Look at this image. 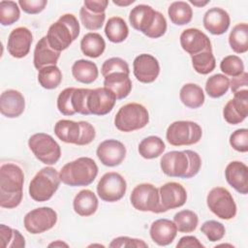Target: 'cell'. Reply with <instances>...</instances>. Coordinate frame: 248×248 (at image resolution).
Returning <instances> with one entry per match:
<instances>
[{
	"mask_svg": "<svg viewBox=\"0 0 248 248\" xmlns=\"http://www.w3.org/2000/svg\"><path fill=\"white\" fill-rule=\"evenodd\" d=\"M24 173L22 169L14 163H4L0 168V206L15 208L22 201Z\"/></svg>",
	"mask_w": 248,
	"mask_h": 248,
	"instance_id": "cell-1",
	"label": "cell"
},
{
	"mask_svg": "<svg viewBox=\"0 0 248 248\" xmlns=\"http://www.w3.org/2000/svg\"><path fill=\"white\" fill-rule=\"evenodd\" d=\"M202 166L200 155L193 150L170 151L160 161L162 171L170 177L191 178L198 174Z\"/></svg>",
	"mask_w": 248,
	"mask_h": 248,
	"instance_id": "cell-2",
	"label": "cell"
},
{
	"mask_svg": "<svg viewBox=\"0 0 248 248\" xmlns=\"http://www.w3.org/2000/svg\"><path fill=\"white\" fill-rule=\"evenodd\" d=\"M129 21L134 29L151 39L160 38L167 31V20L163 14L145 4L137 5L131 10Z\"/></svg>",
	"mask_w": 248,
	"mask_h": 248,
	"instance_id": "cell-3",
	"label": "cell"
},
{
	"mask_svg": "<svg viewBox=\"0 0 248 248\" xmlns=\"http://www.w3.org/2000/svg\"><path fill=\"white\" fill-rule=\"evenodd\" d=\"M79 31L78 18L73 14H65L49 26L46 34L47 43L54 50L61 52L77 40Z\"/></svg>",
	"mask_w": 248,
	"mask_h": 248,
	"instance_id": "cell-4",
	"label": "cell"
},
{
	"mask_svg": "<svg viewBox=\"0 0 248 248\" xmlns=\"http://www.w3.org/2000/svg\"><path fill=\"white\" fill-rule=\"evenodd\" d=\"M98 174V166L89 157H79L65 164L60 172V180L69 186H88Z\"/></svg>",
	"mask_w": 248,
	"mask_h": 248,
	"instance_id": "cell-5",
	"label": "cell"
},
{
	"mask_svg": "<svg viewBox=\"0 0 248 248\" xmlns=\"http://www.w3.org/2000/svg\"><path fill=\"white\" fill-rule=\"evenodd\" d=\"M54 134L63 142L77 145H87L96 136L95 128L89 122H76L68 119H61L56 122Z\"/></svg>",
	"mask_w": 248,
	"mask_h": 248,
	"instance_id": "cell-6",
	"label": "cell"
},
{
	"mask_svg": "<svg viewBox=\"0 0 248 248\" xmlns=\"http://www.w3.org/2000/svg\"><path fill=\"white\" fill-rule=\"evenodd\" d=\"M60 182L59 172L52 167H45L30 181L29 195L35 202H46L55 194Z\"/></svg>",
	"mask_w": 248,
	"mask_h": 248,
	"instance_id": "cell-7",
	"label": "cell"
},
{
	"mask_svg": "<svg viewBox=\"0 0 248 248\" xmlns=\"http://www.w3.org/2000/svg\"><path fill=\"white\" fill-rule=\"evenodd\" d=\"M149 122L147 108L141 104L129 103L122 106L114 117V125L121 132L142 129Z\"/></svg>",
	"mask_w": 248,
	"mask_h": 248,
	"instance_id": "cell-8",
	"label": "cell"
},
{
	"mask_svg": "<svg viewBox=\"0 0 248 248\" xmlns=\"http://www.w3.org/2000/svg\"><path fill=\"white\" fill-rule=\"evenodd\" d=\"M202 136V130L198 123L185 120L172 122L166 133L168 142L173 146L195 144L200 141Z\"/></svg>",
	"mask_w": 248,
	"mask_h": 248,
	"instance_id": "cell-9",
	"label": "cell"
},
{
	"mask_svg": "<svg viewBox=\"0 0 248 248\" xmlns=\"http://www.w3.org/2000/svg\"><path fill=\"white\" fill-rule=\"evenodd\" d=\"M28 146L35 157L46 165H54L61 157V148L54 139L46 133H37L28 140Z\"/></svg>",
	"mask_w": 248,
	"mask_h": 248,
	"instance_id": "cell-10",
	"label": "cell"
},
{
	"mask_svg": "<svg viewBox=\"0 0 248 248\" xmlns=\"http://www.w3.org/2000/svg\"><path fill=\"white\" fill-rule=\"evenodd\" d=\"M132 205L140 211H150L153 213H162L160 205L159 189L150 183H141L137 185L130 196Z\"/></svg>",
	"mask_w": 248,
	"mask_h": 248,
	"instance_id": "cell-11",
	"label": "cell"
},
{
	"mask_svg": "<svg viewBox=\"0 0 248 248\" xmlns=\"http://www.w3.org/2000/svg\"><path fill=\"white\" fill-rule=\"evenodd\" d=\"M208 208L217 217L230 220L236 215V204L232 194L224 187L212 188L206 197Z\"/></svg>",
	"mask_w": 248,
	"mask_h": 248,
	"instance_id": "cell-12",
	"label": "cell"
},
{
	"mask_svg": "<svg viewBox=\"0 0 248 248\" xmlns=\"http://www.w3.org/2000/svg\"><path fill=\"white\" fill-rule=\"evenodd\" d=\"M127 190L125 178L115 171L105 173L97 184V194L102 201L114 202L121 200Z\"/></svg>",
	"mask_w": 248,
	"mask_h": 248,
	"instance_id": "cell-13",
	"label": "cell"
},
{
	"mask_svg": "<svg viewBox=\"0 0 248 248\" xmlns=\"http://www.w3.org/2000/svg\"><path fill=\"white\" fill-rule=\"evenodd\" d=\"M57 222V213L47 206L32 209L25 214L23 219L24 228L32 234L43 233L52 229Z\"/></svg>",
	"mask_w": 248,
	"mask_h": 248,
	"instance_id": "cell-14",
	"label": "cell"
},
{
	"mask_svg": "<svg viewBox=\"0 0 248 248\" xmlns=\"http://www.w3.org/2000/svg\"><path fill=\"white\" fill-rule=\"evenodd\" d=\"M116 97L114 93L107 87L90 89L87 98V108L90 114L106 115L110 112L115 105Z\"/></svg>",
	"mask_w": 248,
	"mask_h": 248,
	"instance_id": "cell-15",
	"label": "cell"
},
{
	"mask_svg": "<svg viewBox=\"0 0 248 248\" xmlns=\"http://www.w3.org/2000/svg\"><path fill=\"white\" fill-rule=\"evenodd\" d=\"M248 115V89L233 93V99L224 107V119L232 125L242 122Z\"/></svg>",
	"mask_w": 248,
	"mask_h": 248,
	"instance_id": "cell-16",
	"label": "cell"
},
{
	"mask_svg": "<svg viewBox=\"0 0 248 248\" xmlns=\"http://www.w3.org/2000/svg\"><path fill=\"white\" fill-rule=\"evenodd\" d=\"M133 73L136 78L142 83H151L160 74L158 60L151 54L141 53L133 62Z\"/></svg>",
	"mask_w": 248,
	"mask_h": 248,
	"instance_id": "cell-17",
	"label": "cell"
},
{
	"mask_svg": "<svg viewBox=\"0 0 248 248\" xmlns=\"http://www.w3.org/2000/svg\"><path fill=\"white\" fill-rule=\"evenodd\" d=\"M160 205L163 212L181 207L187 200L185 188L177 182H168L159 188Z\"/></svg>",
	"mask_w": 248,
	"mask_h": 248,
	"instance_id": "cell-18",
	"label": "cell"
},
{
	"mask_svg": "<svg viewBox=\"0 0 248 248\" xmlns=\"http://www.w3.org/2000/svg\"><path fill=\"white\" fill-rule=\"evenodd\" d=\"M97 157L101 163L107 167H115L120 165L126 156L125 145L113 139L102 141L96 150Z\"/></svg>",
	"mask_w": 248,
	"mask_h": 248,
	"instance_id": "cell-19",
	"label": "cell"
},
{
	"mask_svg": "<svg viewBox=\"0 0 248 248\" xmlns=\"http://www.w3.org/2000/svg\"><path fill=\"white\" fill-rule=\"evenodd\" d=\"M32 41V33L27 27H16L9 35L7 43L8 52L15 58L25 57L29 53Z\"/></svg>",
	"mask_w": 248,
	"mask_h": 248,
	"instance_id": "cell-20",
	"label": "cell"
},
{
	"mask_svg": "<svg viewBox=\"0 0 248 248\" xmlns=\"http://www.w3.org/2000/svg\"><path fill=\"white\" fill-rule=\"evenodd\" d=\"M180 45L183 50L191 56L207 49H212L207 35L197 28L185 29L180 35Z\"/></svg>",
	"mask_w": 248,
	"mask_h": 248,
	"instance_id": "cell-21",
	"label": "cell"
},
{
	"mask_svg": "<svg viewBox=\"0 0 248 248\" xmlns=\"http://www.w3.org/2000/svg\"><path fill=\"white\" fill-rule=\"evenodd\" d=\"M25 108V100L23 95L16 89H8L1 93L0 111L2 115L8 118L20 116Z\"/></svg>",
	"mask_w": 248,
	"mask_h": 248,
	"instance_id": "cell-22",
	"label": "cell"
},
{
	"mask_svg": "<svg viewBox=\"0 0 248 248\" xmlns=\"http://www.w3.org/2000/svg\"><path fill=\"white\" fill-rule=\"evenodd\" d=\"M227 182L238 193H248V168L240 161H232L228 164L225 170Z\"/></svg>",
	"mask_w": 248,
	"mask_h": 248,
	"instance_id": "cell-23",
	"label": "cell"
},
{
	"mask_svg": "<svg viewBox=\"0 0 248 248\" xmlns=\"http://www.w3.org/2000/svg\"><path fill=\"white\" fill-rule=\"evenodd\" d=\"M151 239L159 246H167L172 243L177 234V228L173 221L169 219H158L154 221L149 229Z\"/></svg>",
	"mask_w": 248,
	"mask_h": 248,
	"instance_id": "cell-24",
	"label": "cell"
},
{
	"mask_svg": "<svg viewBox=\"0 0 248 248\" xmlns=\"http://www.w3.org/2000/svg\"><path fill=\"white\" fill-rule=\"evenodd\" d=\"M202 23L209 33L213 35H222L229 29L231 18L224 9L214 7L205 12Z\"/></svg>",
	"mask_w": 248,
	"mask_h": 248,
	"instance_id": "cell-25",
	"label": "cell"
},
{
	"mask_svg": "<svg viewBox=\"0 0 248 248\" xmlns=\"http://www.w3.org/2000/svg\"><path fill=\"white\" fill-rule=\"evenodd\" d=\"M60 53L61 52L56 51L52 47H50V46L47 43L46 36L41 38L34 49V67L39 71L44 67L56 65L60 57Z\"/></svg>",
	"mask_w": 248,
	"mask_h": 248,
	"instance_id": "cell-26",
	"label": "cell"
},
{
	"mask_svg": "<svg viewBox=\"0 0 248 248\" xmlns=\"http://www.w3.org/2000/svg\"><path fill=\"white\" fill-rule=\"evenodd\" d=\"M104 86L111 90L116 100L126 98L132 90V81L129 74L124 72H113L104 77Z\"/></svg>",
	"mask_w": 248,
	"mask_h": 248,
	"instance_id": "cell-27",
	"label": "cell"
},
{
	"mask_svg": "<svg viewBox=\"0 0 248 248\" xmlns=\"http://www.w3.org/2000/svg\"><path fill=\"white\" fill-rule=\"evenodd\" d=\"M99 202L97 196L88 189L79 191L74 198L73 207L75 212L82 217L93 215L98 209Z\"/></svg>",
	"mask_w": 248,
	"mask_h": 248,
	"instance_id": "cell-28",
	"label": "cell"
},
{
	"mask_svg": "<svg viewBox=\"0 0 248 248\" xmlns=\"http://www.w3.org/2000/svg\"><path fill=\"white\" fill-rule=\"evenodd\" d=\"M72 74L76 80L81 83L89 84L96 80L99 76V71L97 65L94 62L90 60L79 59L73 64Z\"/></svg>",
	"mask_w": 248,
	"mask_h": 248,
	"instance_id": "cell-29",
	"label": "cell"
},
{
	"mask_svg": "<svg viewBox=\"0 0 248 248\" xmlns=\"http://www.w3.org/2000/svg\"><path fill=\"white\" fill-rule=\"evenodd\" d=\"M106 48V42L99 33L89 32L80 41V49L85 56L97 58L103 54Z\"/></svg>",
	"mask_w": 248,
	"mask_h": 248,
	"instance_id": "cell-30",
	"label": "cell"
},
{
	"mask_svg": "<svg viewBox=\"0 0 248 248\" xmlns=\"http://www.w3.org/2000/svg\"><path fill=\"white\" fill-rule=\"evenodd\" d=\"M180 101L190 108H198L204 103V93L202 88L195 83L184 84L179 91Z\"/></svg>",
	"mask_w": 248,
	"mask_h": 248,
	"instance_id": "cell-31",
	"label": "cell"
},
{
	"mask_svg": "<svg viewBox=\"0 0 248 248\" xmlns=\"http://www.w3.org/2000/svg\"><path fill=\"white\" fill-rule=\"evenodd\" d=\"M105 34L111 43H122L129 35V28L125 20L120 16L108 18L105 27Z\"/></svg>",
	"mask_w": 248,
	"mask_h": 248,
	"instance_id": "cell-32",
	"label": "cell"
},
{
	"mask_svg": "<svg viewBox=\"0 0 248 248\" xmlns=\"http://www.w3.org/2000/svg\"><path fill=\"white\" fill-rule=\"evenodd\" d=\"M166 149L165 142L160 137L149 136L144 138L139 144V153L144 159H154L159 157Z\"/></svg>",
	"mask_w": 248,
	"mask_h": 248,
	"instance_id": "cell-33",
	"label": "cell"
},
{
	"mask_svg": "<svg viewBox=\"0 0 248 248\" xmlns=\"http://www.w3.org/2000/svg\"><path fill=\"white\" fill-rule=\"evenodd\" d=\"M168 14L170 21L175 25H185L189 23L193 17L191 6L184 1L172 2L168 9Z\"/></svg>",
	"mask_w": 248,
	"mask_h": 248,
	"instance_id": "cell-34",
	"label": "cell"
},
{
	"mask_svg": "<svg viewBox=\"0 0 248 248\" xmlns=\"http://www.w3.org/2000/svg\"><path fill=\"white\" fill-rule=\"evenodd\" d=\"M231 48L236 53H245L248 50V25L238 23L231 31L229 36Z\"/></svg>",
	"mask_w": 248,
	"mask_h": 248,
	"instance_id": "cell-35",
	"label": "cell"
},
{
	"mask_svg": "<svg viewBox=\"0 0 248 248\" xmlns=\"http://www.w3.org/2000/svg\"><path fill=\"white\" fill-rule=\"evenodd\" d=\"M38 81L45 89H54L62 81V73L56 65L44 67L38 72Z\"/></svg>",
	"mask_w": 248,
	"mask_h": 248,
	"instance_id": "cell-36",
	"label": "cell"
},
{
	"mask_svg": "<svg viewBox=\"0 0 248 248\" xmlns=\"http://www.w3.org/2000/svg\"><path fill=\"white\" fill-rule=\"evenodd\" d=\"M230 88V79L223 74H215L209 77L205 82V91L211 98H219L225 95Z\"/></svg>",
	"mask_w": 248,
	"mask_h": 248,
	"instance_id": "cell-37",
	"label": "cell"
},
{
	"mask_svg": "<svg viewBox=\"0 0 248 248\" xmlns=\"http://www.w3.org/2000/svg\"><path fill=\"white\" fill-rule=\"evenodd\" d=\"M0 245L2 248L25 247V239L20 232L16 229H12L4 224L0 225Z\"/></svg>",
	"mask_w": 248,
	"mask_h": 248,
	"instance_id": "cell-38",
	"label": "cell"
},
{
	"mask_svg": "<svg viewBox=\"0 0 248 248\" xmlns=\"http://www.w3.org/2000/svg\"><path fill=\"white\" fill-rule=\"evenodd\" d=\"M191 59L193 68L198 74L207 75L215 69L216 60L212 49H207L196 55H192Z\"/></svg>",
	"mask_w": 248,
	"mask_h": 248,
	"instance_id": "cell-39",
	"label": "cell"
},
{
	"mask_svg": "<svg viewBox=\"0 0 248 248\" xmlns=\"http://www.w3.org/2000/svg\"><path fill=\"white\" fill-rule=\"evenodd\" d=\"M173 222L180 232H192L197 229L199 224V217L197 213L192 210L184 209L175 213Z\"/></svg>",
	"mask_w": 248,
	"mask_h": 248,
	"instance_id": "cell-40",
	"label": "cell"
},
{
	"mask_svg": "<svg viewBox=\"0 0 248 248\" xmlns=\"http://www.w3.org/2000/svg\"><path fill=\"white\" fill-rule=\"evenodd\" d=\"M19 16L20 11L17 3L10 0L0 2V23L2 25H12L19 19Z\"/></svg>",
	"mask_w": 248,
	"mask_h": 248,
	"instance_id": "cell-41",
	"label": "cell"
},
{
	"mask_svg": "<svg viewBox=\"0 0 248 248\" xmlns=\"http://www.w3.org/2000/svg\"><path fill=\"white\" fill-rule=\"evenodd\" d=\"M220 69L225 76L232 78L240 76L244 72V64L242 59L237 55H228L220 62Z\"/></svg>",
	"mask_w": 248,
	"mask_h": 248,
	"instance_id": "cell-42",
	"label": "cell"
},
{
	"mask_svg": "<svg viewBox=\"0 0 248 248\" xmlns=\"http://www.w3.org/2000/svg\"><path fill=\"white\" fill-rule=\"evenodd\" d=\"M79 17L83 26L88 30H99L106 19V14H95L88 11L84 6L79 10Z\"/></svg>",
	"mask_w": 248,
	"mask_h": 248,
	"instance_id": "cell-43",
	"label": "cell"
},
{
	"mask_svg": "<svg viewBox=\"0 0 248 248\" xmlns=\"http://www.w3.org/2000/svg\"><path fill=\"white\" fill-rule=\"evenodd\" d=\"M201 232L208 238L209 241L215 242L221 240L224 237L226 229L222 223L215 220H208L202 225Z\"/></svg>",
	"mask_w": 248,
	"mask_h": 248,
	"instance_id": "cell-44",
	"label": "cell"
},
{
	"mask_svg": "<svg viewBox=\"0 0 248 248\" xmlns=\"http://www.w3.org/2000/svg\"><path fill=\"white\" fill-rule=\"evenodd\" d=\"M90 89L88 88H74L72 93V107L76 113L83 115L90 114L87 108V98Z\"/></svg>",
	"mask_w": 248,
	"mask_h": 248,
	"instance_id": "cell-45",
	"label": "cell"
},
{
	"mask_svg": "<svg viewBox=\"0 0 248 248\" xmlns=\"http://www.w3.org/2000/svg\"><path fill=\"white\" fill-rule=\"evenodd\" d=\"M113 72H124V73L130 74L128 63L120 57H111L109 59H107L103 63L101 68L102 76L106 77L107 75Z\"/></svg>",
	"mask_w": 248,
	"mask_h": 248,
	"instance_id": "cell-46",
	"label": "cell"
},
{
	"mask_svg": "<svg viewBox=\"0 0 248 248\" xmlns=\"http://www.w3.org/2000/svg\"><path fill=\"white\" fill-rule=\"evenodd\" d=\"M75 87H68L62 90L57 97V108L63 115H74L76 111L72 107V93Z\"/></svg>",
	"mask_w": 248,
	"mask_h": 248,
	"instance_id": "cell-47",
	"label": "cell"
},
{
	"mask_svg": "<svg viewBox=\"0 0 248 248\" xmlns=\"http://www.w3.org/2000/svg\"><path fill=\"white\" fill-rule=\"evenodd\" d=\"M231 146L238 152L248 151V130L246 128L235 130L230 137Z\"/></svg>",
	"mask_w": 248,
	"mask_h": 248,
	"instance_id": "cell-48",
	"label": "cell"
},
{
	"mask_svg": "<svg viewBox=\"0 0 248 248\" xmlns=\"http://www.w3.org/2000/svg\"><path fill=\"white\" fill-rule=\"evenodd\" d=\"M109 247H148V244L144 242L142 239L139 238H132L129 236H118L112 239L109 243Z\"/></svg>",
	"mask_w": 248,
	"mask_h": 248,
	"instance_id": "cell-49",
	"label": "cell"
},
{
	"mask_svg": "<svg viewBox=\"0 0 248 248\" xmlns=\"http://www.w3.org/2000/svg\"><path fill=\"white\" fill-rule=\"evenodd\" d=\"M47 4L46 0H19L18 5L23 12L29 15H36L44 11Z\"/></svg>",
	"mask_w": 248,
	"mask_h": 248,
	"instance_id": "cell-50",
	"label": "cell"
},
{
	"mask_svg": "<svg viewBox=\"0 0 248 248\" xmlns=\"http://www.w3.org/2000/svg\"><path fill=\"white\" fill-rule=\"evenodd\" d=\"M231 90L232 93H235L240 90L247 89L248 86V74L246 72H243L240 76L232 78L230 81Z\"/></svg>",
	"mask_w": 248,
	"mask_h": 248,
	"instance_id": "cell-51",
	"label": "cell"
},
{
	"mask_svg": "<svg viewBox=\"0 0 248 248\" xmlns=\"http://www.w3.org/2000/svg\"><path fill=\"white\" fill-rule=\"evenodd\" d=\"M108 5V0H85L83 2V6L88 11L95 14L105 13Z\"/></svg>",
	"mask_w": 248,
	"mask_h": 248,
	"instance_id": "cell-52",
	"label": "cell"
},
{
	"mask_svg": "<svg viewBox=\"0 0 248 248\" xmlns=\"http://www.w3.org/2000/svg\"><path fill=\"white\" fill-rule=\"evenodd\" d=\"M177 248H181V247H191V248H203V245L200 242V240L193 235H186L183 236L179 239L178 243L176 244Z\"/></svg>",
	"mask_w": 248,
	"mask_h": 248,
	"instance_id": "cell-53",
	"label": "cell"
},
{
	"mask_svg": "<svg viewBox=\"0 0 248 248\" xmlns=\"http://www.w3.org/2000/svg\"><path fill=\"white\" fill-rule=\"evenodd\" d=\"M113 4L117 5V6H121V7H125V6H129L130 4H133L135 2V0H128V1H123V0H113L112 1Z\"/></svg>",
	"mask_w": 248,
	"mask_h": 248,
	"instance_id": "cell-54",
	"label": "cell"
},
{
	"mask_svg": "<svg viewBox=\"0 0 248 248\" xmlns=\"http://www.w3.org/2000/svg\"><path fill=\"white\" fill-rule=\"evenodd\" d=\"M62 246L68 247V244L65 243V242H62L61 240H56L55 242H52V243L48 244V247H62Z\"/></svg>",
	"mask_w": 248,
	"mask_h": 248,
	"instance_id": "cell-55",
	"label": "cell"
},
{
	"mask_svg": "<svg viewBox=\"0 0 248 248\" xmlns=\"http://www.w3.org/2000/svg\"><path fill=\"white\" fill-rule=\"evenodd\" d=\"M190 3L193 4L194 6H197V7H203L206 4H208L209 1L208 0H206V1H194V0H190Z\"/></svg>",
	"mask_w": 248,
	"mask_h": 248,
	"instance_id": "cell-56",
	"label": "cell"
}]
</instances>
